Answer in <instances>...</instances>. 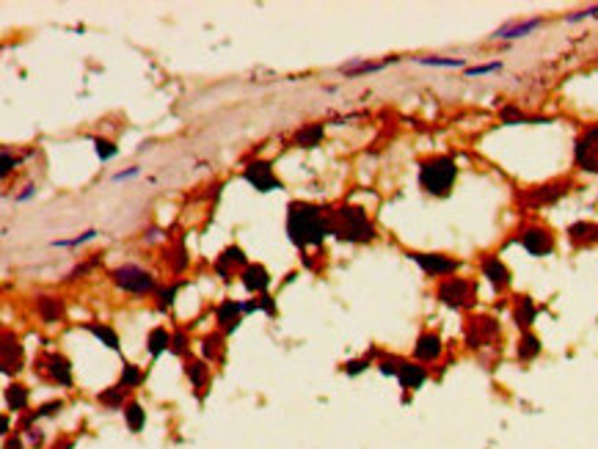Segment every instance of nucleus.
I'll list each match as a JSON object with an SVG mask.
<instances>
[{"mask_svg":"<svg viewBox=\"0 0 598 449\" xmlns=\"http://www.w3.org/2000/svg\"><path fill=\"white\" fill-rule=\"evenodd\" d=\"M94 146H96V155H99L102 160H111V158L116 155V146H113L111 141H102V138H96Z\"/></svg>","mask_w":598,"mask_h":449,"instance_id":"28","label":"nucleus"},{"mask_svg":"<svg viewBox=\"0 0 598 449\" xmlns=\"http://www.w3.org/2000/svg\"><path fill=\"white\" fill-rule=\"evenodd\" d=\"M568 234H571V240H573V243H590V240H596L598 237V226L573 224L571 229H568Z\"/></svg>","mask_w":598,"mask_h":449,"instance_id":"18","label":"nucleus"},{"mask_svg":"<svg viewBox=\"0 0 598 449\" xmlns=\"http://www.w3.org/2000/svg\"><path fill=\"white\" fill-rule=\"evenodd\" d=\"M497 69H502L499 61H494V64H482V66H472V69H466L469 75H488V72H497Z\"/></svg>","mask_w":598,"mask_h":449,"instance_id":"32","label":"nucleus"},{"mask_svg":"<svg viewBox=\"0 0 598 449\" xmlns=\"http://www.w3.org/2000/svg\"><path fill=\"white\" fill-rule=\"evenodd\" d=\"M125 417H127V424H130V430H141L144 427V422H147V414H144V408L141 405H127L125 408Z\"/></svg>","mask_w":598,"mask_h":449,"instance_id":"22","label":"nucleus"},{"mask_svg":"<svg viewBox=\"0 0 598 449\" xmlns=\"http://www.w3.org/2000/svg\"><path fill=\"white\" fill-rule=\"evenodd\" d=\"M119 394H122V391L116 388V391H111V394H99V400H102V403H111V405H113V403H119Z\"/></svg>","mask_w":598,"mask_h":449,"instance_id":"37","label":"nucleus"},{"mask_svg":"<svg viewBox=\"0 0 598 449\" xmlns=\"http://www.w3.org/2000/svg\"><path fill=\"white\" fill-rule=\"evenodd\" d=\"M246 179L251 182L256 191H262V193L273 191V188L279 185V179L273 177V171H270L268 163H251V165L246 168Z\"/></svg>","mask_w":598,"mask_h":449,"instance_id":"9","label":"nucleus"},{"mask_svg":"<svg viewBox=\"0 0 598 449\" xmlns=\"http://www.w3.org/2000/svg\"><path fill=\"white\" fill-rule=\"evenodd\" d=\"M521 246H524L532 257H543V254H549V251L554 248V237H552V232L543 229V226H530V229L521 232Z\"/></svg>","mask_w":598,"mask_h":449,"instance_id":"8","label":"nucleus"},{"mask_svg":"<svg viewBox=\"0 0 598 449\" xmlns=\"http://www.w3.org/2000/svg\"><path fill=\"white\" fill-rule=\"evenodd\" d=\"M96 232H86V234H80V237H75V240H61V243H56V246H80V243H86V240H94Z\"/></svg>","mask_w":598,"mask_h":449,"instance_id":"33","label":"nucleus"},{"mask_svg":"<svg viewBox=\"0 0 598 449\" xmlns=\"http://www.w3.org/2000/svg\"><path fill=\"white\" fill-rule=\"evenodd\" d=\"M425 273H430V276H449V273H455L458 267H461V262L452 257H444V254H419V251H413L409 254Z\"/></svg>","mask_w":598,"mask_h":449,"instance_id":"7","label":"nucleus"},{"mask_svg":"<svg viewBox=\"0 0 598 449\" xmlns=\"http://www.w3.org/2000/svg\"><path fill=\"white\" fill-rule=\"evenodd\" d=\"M287 232H289V240L295 246H320L328 234V224L323 221V213L315 204H306V201H292L289 204V213H287Z\"/></svg>","mask_w":598,"mask_h":449,"instance_id":"1","label":"nucleus"},{"mask_svg":"<svg viewBox=\"0 0 598 449\" xmlns=\"http://www.w3.org/2000/svg\"><path fill=\"white\" fill-rule=\"evenodd\" d=\"M397 381L403 384V388H419V386L428 381V372H425V367H419V364L403 361V367H400V372H397Z\"/></svg>","mask_w":598,"mask_h":449,"instance_id":"13","label":"nucleus"},{"mask_svg":"<svg viewBox=\"0 0 598 449\" xmlns=\"http://www.w3.org/2000/svg\"><path fill=\"white\" fill-rule=\"evenodd\" d=\"M89 331L94 334L96 339H102V342H105L108 348H113V350L119 348V336H116V334H113V331H111L108 325H96V322H92V325H89Z\"/></svg>","mask_w":598,"mask_h":449,"instance_id":"20","label":"nucleus"},{"mask_svg":"<svg viewBox=\"0 0 598 449\" xmlns=\"http://www.w3.org/2000/svg\"><path fill=\"white\" fill-rule=\"evenodd\" d=\"M6 400H8V405H11L14 411H20V408H25V403H28V391H25L23 386H11L8 394H6Z\"/></svg>","mask_w":598,"mask_h":449,"instance_id":"25","label":"nucleus"},{"mask_svg":"<svg viewBox=\"0 0 598 449\" xmlns=\"http://www.w3.org/2000/svg\"><path fill=\"white\" fill-rule=\"evenodd\" d=\"M113 282H116V287H122L125 292H135V295L149 292V289L155 287L152 276H149L147 270L135 267V265H125V267L113 270Z\"/></svg>","mask_w":598,"mask_h":449,"instance_id":"5","label":"nucleus"},{"mask_svg":"<svg viewBox=\"0 0 598 449\" xmlns=\"http://www.w3.org/2000/svg\"><path fill=\"white\" fill-rule=\"evenodd\" d=\"M218 336H216V339H213V336H207V339H204V355H213V353H218Z\"/></svg>","mask_w":598,"mask_h":449,"instance_id":"35","label":"nucleus"},{"mask_svg":"<svg viewBox=\"0 0 598 449\" xmlns=\"http://www.w3.org/2000/svg\"><path fill=\"white\" fill-rule=\"evenodd\" d=\"M535 315H537V309H535V303L530 301V298H521L518 301V306H516V322L521 325V328H530L532 322H535Z\"/></svg>","mask_w":598,"mask_h":449,"instance_id":"16","label":"nucleus"},{"mask_svg":"<svg viewBox=\"0 0 598 449\" xmlns=\"http://www.w3.org/2000/svg\"><path fill=\"white\" fill-rule=\"evenodd\" d=\"M596 14H598V6H593V8H585V11L568 14V23H579V20H585V17H596Z\"/></svg>","mask_w":598,"mask_h":449,"instance_id":"34","label":"nucleus"},{"mask_svg":"<svg viewBox=\"0 0 598 449\" xmlns=\"http://www.w3.org/2000/svg\"><path fill=\"white\" fill-rule=\"evenodd\" d=\"M185 350V336H174V353H182Z\"/></svg>","mask_w":598,"mask_h":449,"instance_id":"39","label":"nucleus"},{"mask_svg":"<svg viewBox=\"0 0 598 449\" xmlns=\"http://www.w3.org/2000/svg\"><path fill=\"white\" fill-rule=\"evenodd\" d=\"M364 367H367V361H350V364H347V372L356 375V372H361Z\"/></svg>","mask_w":598,"mask_h":449,"instance_id":"36","label":"nucleus"},{"mask_svg":"<svg viewBox=\"0 0 598 449\" xmlns=\"http://www.w3.org/2000/svg\"><path fill=\"white\" fill-rule=\"evenodd\" d=\"M537 353H540V339H537L535 334H524L521 342H518V355H521L524 361H530V358H535Z\"/></svg>","mask_w":598,"mask_h":449,"instance_id":"19","label":"nucleus"},{"mask_svg":"<svg viewBox=\"0 0 598 449\" xmlns=\"http://www.w3.org/2000/svg\"><path fill=\"white\" fill-rule=\"evenodd\" d=\"M204 364H199V361H193V364H188V378H193V384L196 386H201L204 384Z\"/></svg>","mask_w":598,"mask_h":449,"instance_id":"31","label":"nucleus"},{"mask_svg":"<svg viewBox=\"0 0 598 449\" xmlns=\"http://www.w3.org/2000/svg\"><path fill=\"white\" fill-rule=\"evenodd\" d=\"M560 188H563V185H546V188H537V201H543V204H546V201H554V198H557V196H563V191H560Z\"/></svg>","mask_w":598,"mask_h":449,"instance_id":"29","label":"nucleus"},{"mask_svg":"<svg viewBox=\"0 0 598 449\" xmlns=\"http://www.w3.org/2000/svg\"><path fill=\"white\" fill-rule=\"evenodd\" d=\"M39 312H42V317H44V320H58V315H61V303H58V301H53V298H42V301H39Z\"/></svg>","mask_w":598,"mask_h":449,"instance_id":"24","label":"nucleus"},{"mask_svg":"<svg viewBox=\"0 0 598 449\" xmlns=\"http://www.w3.org/2000/svg\"><path fill=\"white\" fill-rule=\"evenodd\" d=\"M413 355L419 361H436L441 355V339L439 334H422L416 339V348H413Z\"/></svg>","mask_w":598,"mask_h":449,"instance_id":"12","label":"nucleus"},{"mask_svg":"<svg viewBox=\"0 0 598 449\" xmlns=\"http://www.w3.org/2000/svg\"><path fill=\"white\" fill-rule=\"evenodd\" d=\"M328 232L337 234L340 240L350 243H370L375 237V229L367 221V213L359 207H342L328 218Z\"/></svg>","mask_w":598,"mask_h":449,"instance_id":"2","label":"nucleus"},{"mask_svg":"<svg viewBox=\"0 0 598 449\" xmlns=\"http://www.w3.org/2000/svg\"><path fill=\"white\" fill-rule=\"evenodd\" d=\"M171 298H174V289H168V292H163V295H160V306H166V303H171Z\"/></svg>","mask_w":598,"mask_h":449,"instance_id":"41","label":"nucleus"},{"mask_svg":"<svg viewBox=\"0 0 598 449\" xmlns=\"http://www.w3.org/2000/svg\"><path fill=\"white\" fill-rule=\"evenodd\" d=\"M458 179V165L452 158L447 155H439V158H430L419 165V182L422 188L433 196H447L449 188L455 185Z\"/></svg>","mask_w":598,"mask_h":449,"instance_id":"3","label":"nucleus"},{"mask_svg":"<svg viewBox=\"0 0 598 449\" xmlns=\"http://www.w3.org/2000/svg\"><path fill=\"white\" fill-rule=\"evenodd\" d=\"M497 334H499L497 320H491V317H474L472 325H469V345H472V348H480V345H485L488 339H494Z\"/></svg>","mask_w":598,"mask_h":449,"instance_id":"10","label":"nucleus"},{"mask_svg":"<svg viewBox=\"0 0 598 449\" xmlns=\"http://www.w3.org/2000/svg\"><path fill=\"white\" fill-rule=\"evenodd\" d=\"M320 138H323V125H315V127L301 129V132H298V144H301V146H306V149L317 146V141H320Z\"/></svg>","mask_w":598,"mask_h":449,"instance_id":"23","label":"nucleus"},{"mask_svg":"<svg viewBox=\"0 0 598 449\" xmlns=\"http://www.w3.org/2000/svg\"><path fill=\"white\" fill-rule=\"evenodd\" d=\"M540 23L543 20H524V23H510V25H504L499 31L494 33L497 39H521V36H527V33H532L535 28H540Z\"/></svg>","mask_w":598,"mask_h":449,"instance_id":"14","label":"nucleus"},{"mask_svg":"<svg viewBox=\"0 0 598 449\" xmlns=\"http://www.w3.org/2000/svg\"><path fill=\"white\" fill-rule=\"evenodd\" d=\"M135 174H138V168H127V171H122V174H116L113 179H116V182H122V179H130V177H135Z\"/></svg>","mask_w":598,"mask_h":449,"instance_id":"38","label":"nucleus"},{"mask_svg":"<svg viewBox=\"0 0 598 449\" xmlns=\"http://www.w3.org/2000/svg\"><path fill=\"white\" fill-rule=\"evenodd\" d=\"M240 309H243V306H240V303H235V301H223V303L218 306V322H223V328H226V331H232V328L237 325L235 315H237Z\"/></svg>","mask_w":598,"mask_h":449,"instance_id":"17","label":"nucleus"},{"mask_svg":"<svg viewBox=\"0 0 598 449\" xmlns=\"http://www.w3.org/2000/svg\"><path fill=\"white\" fill-rule=\"evenodd\" d=\"M482 273H485V279H488L497 289H504L510 284V270L499 262V257L482 259Z\"/></svg>","mask_w":598,"mask_h":449,"instance_id":"11","label":"nucleus"},{"mask_svg":"<svg viewBox=\"0 0 598 449\" xmlns=\"http://www.w3.org/2000/svg\"><path fill=\"white\" fill-rule=\"evenodd\" d=\"M243 284H246V289H251V292H265L268 284H270V279H268L265 267L251 265V267H246V270H243Z\"/></svg>","mask_w":598,"mask_h":449,"instance_id":"15","label":"nucleus"},{"mask_svg":"<svg viewBox=\"0 0 598 449\" xmlns=\"http://www.w3.org/2000/svg\"><path fill=\"white\" fill-rule=\"evenodd\" d=\"M53 378H56L58 384H63V386L72 384V375H69V364H66L63 358H58V355L53 358Z\"/></svg>","mask_w":598,"mask_h":449,"instance_id":"27","label":"nucleus"},{"mask_svg":"<svg viewBox=\"0 0 598 449\" xmlns=\"http://www.w3.org/2000/svg\"><path fill=\"white\" fill-rule=\"evenodd\" d=\"M122 384L125 386H138L141 384V372L132 367V364H125V372H122Z\"/></svg>","mask_w":598,"mask_h":449,"instance_id":"30","label":"nucleus"},{"mask_svg":"<svg viewBox=\"0 0 598 449\" xmlns=\"http://www.w3.org/2000/svg\"><path fill=\"white\" fill-rule=\"evenodd\" d=\"M56 408H61V403H50V405H44V408H42L39 414H42V417H47V414H53Z\"/></svg>","mask_w":598,"mask_h":449,"instance_id":"40","label":"nucleus"},{"mask_svg":"<svg viewBox=\"0 0 598 449\" xmlns=\"http://www.w3.org/2000/svg\"><path fill=\"white\" fill-rule=\"evenodd\" d=\"M576 163L585 171L598 174V127H590L576 141Z\"/></svg>","mask_w":598,"mask_h":449,"instance_id":"6","label":"nucleus"},{"mask_svg":"<svg viewBox=\"0 0 598 449\" xmlns=\"http://www.w3.org/2000/svg\"><path fill=\"white\" fill-rule=\"evenodd\" d=\"M419 64H428V66H447V69H458L463 66V58H441V56H422L416 58Z\"/></svg>","mask_w":598,"mask_h":449,"instance_id":"26","label":"nucleus"},{"mask_svg":"<svg viewBox=\"0 0 598 449\" xmlns=\"http://www.w3.org/2000/svg\"><path fill=\"white\" fill-rule=\"evenodd\" d=\"M439 301L452 309H469L474 303V284L466 279H447L439 287Z\"/></svg>","mask_w":598,"mask_h":449,"instance_id":"4","label":"nucleus"},{"mask_svg":"<svg viewBox=\"0 0 598 449\" xmlns=\"http://www.w3.org/2000/svg\"><path fill=\"white\" fill-rule=\"evenodd\" d=\"M168 342H171V339H168V334H166L163 328H155V331L149 334V353L160 355L166 348H168Z\"/></svg>","mask_w":598,"mask_h":449,"instance_id":"21","label":"nucleus"}]
</instances>
